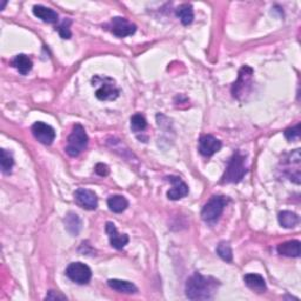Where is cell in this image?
Segmentation results:
<instances>
[{"mask_svg":"<svg viewBox=\"0 0 301 301\" xmlns=\"http://www.w3.org/2000/svg\"><path fill=\"white\" fill-rule=\"evenodd\" d=\"M219 285L214 278L194 273L186 283V296L189 300H209L214 296Z\"/></svg>","mask_w":301,"mask_h":301,"instance_id":"1","label":"cell"},{"mask_svg":"<svg viewBox=\"0 0 301 301\" xmlns=\"http://www.w3.org/2000/svg\"><path fill=\"white\" fill-rule=\"evenodd\" d=\"M247 173V168L245 166V157L239 150L233 154V157L229 159L227 168L223 176L224 184H236L243 180L245 174Z\"/></svg>","mask_w":301,"mask_h":301,"instance_id":"2","label":"cell"},{"mask_svg":"<svg viewBox=\"0 0 301 301\" xmlns=\"http://www.w3.org/2000/svg\"><path fill=\"white\" fill-rule=\"evenodd\" d=\"M87 145H89V137H87L85 128L79 124L74 125L67 139L66 153L70 157H78L86 149Z\"/></svg>","mask_w":301,"mask_h":301,"instance_id":"3","label":"cell"},{"mask_svg":"<svg viewBox=\"0 0 301 301\" xmlns=\"http://www.w3.org/2000/svg\"><path fill=\"white\" fill-rule=\"evenodd\" d=\"M93 86H98L96 97L101 101H111L119 97V89L113 79L107 77H94L92 79Z\"/></svg>","mask_w":301,"mask_h":301,"instance_id":"4","label":"cell"},{"mask_svg":"<svg viewBox=\"0 0 301 301\" xmlns=\"http://www.w3.org/2000/svg\"><path fill=\"white\" fill-rule=\"evenodd\" d=\"M227 199L221 196H213L211 199L207 201L201 211V218L206 223H216L219 219L220 216L223 214L224 208L227 205Z\"/></svg>","mask_w":301,"mask_h":301,"instance_id":"5","label":"cell"},{"mask_svg":"<svg viewBox=\"0 0 301 301\" xmlns=\"http://www.w3.org/2000/svg\"><path fill=\"white\" fill-rule=\"evenodd\" d=\"M66 275L78 285H85L92 278V271L82 263H72L66 268Z\"/></svg>","mask_w":301,"mask_h":301,"instance_id":"6","label":"cell"},{"mask_svg":"<svg viewBox=\"0 0 301 301\" xmlns=\"http://www.w3.org/2000/svg\"><path fill=\"white\" fill-rule=\"evenodd\" d=\"M109 30L118 38H125L128 35H132L136 33L137 26L133 23H131L126 18L116 17L112 18V20L107 25Z\"/></svg>","mask_w":301,"mask_h":301,"instance_id":"7","label":"cell"},{"mask_svg":"<svg viewBox=\"0 0 301 301\" xmlns=\"http://www.w3.org/2000/svg\"><path fill=\"white\" fill-rule=\"evenodd\" d=\"M32 133L35 139L44 145H51L55 139V131L52 126L38 121L32 126Z\"/></svg>","mask_w":301,"mask_h":301,"instance_id":"8","label":"cell"},{"mask_svg":"<svg viewBox=\"0 0 301 301\" xmlns=\"http://www.w3.org/2000/svg\"><path fill=\"white\" fill-rule=\"evenodd\" d=\"M74 199L80 207L87 209V211H93L98 207V198L93 191L86 188H78L74 192Z\"/></svg>","mask_w":301,"mask_h":301,"instance_id":"9","label":"cell"},{"mask_svg":"<svg viewBox=\"0 0 301 301\" xmlns=\"http://www.w3.org/2000/svg\"><path fill=\"white\" fill-rule=\"evenodd\" d=\"M253 75V70L248 66H244L239 72V78L238 81L234 82V85L232 87V93L233 97L240 99L241 96H245V93L247 92L246 87L251 84V78Z\"/></svg>","mask_w":301,"mask_h":301,"instance_id":"10","label":"cell"},{"mask_svg":"<svg viewBox=\"0 0 301 301\" xmlns=\"http://www.w3.org/2000/svg\"><path fill=\"white\" fill-rule=\"evenodd\" d=\"M166 180L172 184V188L167 192V198L171 200L183 199L188 194V186L179 177L169 176L166 178Z\"/></svg>","mask_w":301,"mask_h":301,"instance_id":"11","label":"cell"},{"mask_svg":"<svg viewBox=\"0 0 301 301\" xmlns=\"http://www.w3.org/2000/svg\"><path fill=\"white\" fill-rule=\"evenodd\" d=\"M221 146H223L221 141L211 134H206L199 139V152L204 157H212L213 154L219 152Z\"/></svg>","mask_w":301,"mask_h":301,"instance_id":"12","label":"cell"},{"mask_svg":"<svg viewBox=\"0 0 301 301\" xmlns=\"http://www.w3.org/2000/svg\"><path fill=\"white\" fill-rule=\"evenodd\" d=\"M106 233H107L110 244L111 246L114 247L116 249H122L126 245L128 244V235L127 234H120L118 233V229L116 225L113 223H107L106 224Z\"/></svg>","mask_w":301,"mask_h":301,"instance_id":"13","label":"cell"},{"mask_svg":"<svg viewBox=\"0 0 301 301\" xmlns=\"http://www.w3.org/2000/svg\"><path fill=\"white\" fill-rule=\"evenodd\" d=\"M33 14L35 17L41 19L44 23L47 24H55L59 20V15L54 10L50 7L42 5H34L33 6Z\"/></svg>","mask_w":301,"mask_h":301,"instance_id":"14","label":"cell"},{"mask_svg":"<svg viewBox=\"0 0 301 301\" xmlns=\"http://www.w3.org/2000/svg\"><path fill=\"white\" fill-rule=\"evenodd\" d=\"M278 253L288 258H299L300 256V241L299 240H291L286 243L280 244L278 246Z\"/></svg>","mask_w":301,"mask_h":301,"instance_id":"15","label":"cell"},{"mask_svg":"<svg viewBox=\"0 0 301 301\" xmlns=\"http://www.w3.org/2000/svg\"><path fill=\"white\" fill-rule=\"evenodd\" d=\"M109 286L112 290L117 291L119 293H124V294H134L138 292V288L134 284L130 283V281L125 280H119V279H110L107 281Z\"/></svg>","mask_w":301,"mask_h":301,"instance_id":"16","label":"cell"},{"mask_svg":"<svg viewBox=\"0 0 301 301\" xmlns=\"http://www.w3.org/2000/svg\"><path fill=\"white\" fill-rule=\"evenodd\" d=\"M244 281L245 284H246V286L253 291H256L259 293L266 291V281H265L263 276L259 274L249 273V274H246L244 276Z\"/></svg>","mask_w":301,"mask_h":301,"instance_id":"17","label":"cell"},{"mask_svg":"<svg viewBox=\"0 0 301 301\" xmlns=\"http://www.w3.org/2000/svg\"><path fill=\"white\" fill-rule=\"evenodd\" d=\"M12 65H13L17 71L23 75H26L27 73L32 70L33 62L31 60V58L27 57L25 54H18L13 60H12Z\"/></svg>","mask_w":301,"mask_h":301,"instance_id":"18","label":"cell"},{"mask_svg":"<svg viewBox=\"0 0 301 301\" xmlns=\"http://www.w3.org/2000/svg\"><path fill=\"white\" fill-rule=\"evenodd\" d=\"M177 17L180 19V22L183 23V25L187 26L191 25L194 19L193 13V7L191 4H181V5L176 10Z\"/></svg>","mask_w":301,"mask_h":301,"instance_id":"19","label":"cell"},{"mask_svg":"<svg viewBox=\"0 0 301 301\" xmlns=\"http://www.w3.org/2000/svg\"><path fill=\"white\" fill-rule=\"evenodd\" d=\"M64 223L66 226V229L71 234L74 236L79 234V232H80L81 229V220L78 214H75L73 212L67 213V216L64 219Z\"/></svg>","mask_w":301,"mask_h":301,"instance_id":"20","label":"cell"},{"mask_svg":"<svg viewBox=\"0 0 301 301\" xmlns=\"http://www.w3.org/2000/svg\"><path fill=\"white\" fill-rule=\"evenodd\" d=\"M107 206L111 212L122 213L128 207V201L122 196H112L109 198Z\"/></svg>","mask_w":301,"mask_h":301,"instance_id":"21","label":"cell"},{"mask_svg":"<svg viewBox=\"0 0 301 301\" xmlns=\"http://www.w3.org/2000/svg\"><path fill=\"white\" fill-rule=\"evenodd\" d=\"M279 224L283 226L284 228H293L299 224V217L295 213L290 211H283L279 213L278 217Z\"/></svg>","mask_w":301,"mask_h":301,"instance_id":"22","label":"cell"},{"mask_svg":"<svg viewBox=\"0 0 301 301\" xmlns=\"http://www.w3.org/2000/svg\"><path fill=\"white\" fill-rule=\"evenodd\" d=\"M146 127H147V121L144 116H141L140 113H137L132 116L131 118V128H132L133 132L139 133L145 131Z\"/></svg>","mask_w":301,"mask_h":301,"instance_id":"23","label":"cell"},{"mask_svg":"<svg viewBox=\"0 0 301 301\" xmlns=\"http://www.w3.org/2000/svg\"><path fill=\"white\" fill-rule=\"evenodd\" d=\"M0 165H2V171L4 174L11 173V169L13 168L14 159L12 157L10 152H7L6 149H2V160H0Z\"/></svg>","mask_w":301,"mask_h":301,"instance_id":"24","label":"cell"},{"mask_svg":"<svg viewBox=\"0 0 301 301\" xmlns=\"http://www.w3.org/2000/svg\"><path fill=\"white\" fill-rule=\"evenodd\" d=\"M217 253L218 255L220 256L221 259L225 260V261H232L233 259V252H232V248H231V245L228 243H220L219 245L217 246Z\"/></svg>","mask_w":301,"mask_h":301,"instance_id":"25","label":"cell"},{"mask_svg":"<svg viewBox=\"0 0 301 301\" xmlns=\"http://www.w3.org/2000/svg\"><path fill=\"white\" fill-rule=\"evenodd\" d=\"M285 137L287 140L294 141L300 138V124H296L294 127H290L285 131Z\"/></svg>","mask_w":301,"mask_h":301,"instance_id":"26","label":"cell"},{"mask_svg":"<svg viewBox=\"0 0 301 301\" xmlns=\"http://www.w3.org/2000/svg\"><path fill=\"white\" fill-rule=\"evenodd\" d=\"M70 25H71L70 19H65L64 23H62L61 25L58 27V32H59V34H60V37L62 39H70L71 35H72V33H71V30H70Z\"/></svg>","mask_w":301,"mask_h":301,"instance_id":"27","label":"cell"},{"mask_svg":"<svg viewBox=\"0 0 301 301\" xmlns=\"http://www.w3.org/2000/svg\"><path fill=\"white\" fill-rule=\"evenodd\" d=\"M96 173L98 174V176H100V177L109 176V173H110L109 166L105 165V164H97V166H96Z\"/></svg>","mask_w":301,"mask_h":301,"instance_id":"28","label":"cell"},{"mask_svg":"<svg viewBox=\"0 0 301 301\" xmlns=\"http://www.w3.org/2000/svg\"><path fill=\"white\" fill-rule=\"evenodd\" d=\"M46 300H66L67 298L65 295L60 294V293L54 292V291H50L49 294L46 295Z\"/></svg>","mask_w":301,"mask_h":301,"instance_id":"29","label":"cell"},{"mask_svg":"<svg viewBox=\"0 0 301 301\" xmlns=\"http://www.w3.org/2000/svg\"><path fill=\"white\" fill-rule=\"evenodd\" d=\"M5 5H6V3H5V2H4V3L2 4V10H4V7H5Z\"/></svg>","mask_w":301,"mask_h":301,"instance_id":"30","label":"cell"}]
</instances>
